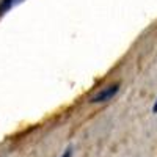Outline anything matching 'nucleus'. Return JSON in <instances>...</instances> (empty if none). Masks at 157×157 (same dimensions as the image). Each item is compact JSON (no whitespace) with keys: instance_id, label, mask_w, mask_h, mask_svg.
Wrapping results in <instances>:
<instances>
[{"instance_id":"2","label":"nucleus","mask_w":157,"mask_h":157,"mask_svg":"<svg viewBox=\"0 0 157 157\" xmlns=\"http://www.w3.org/2000/svg\"><path fill=\"white\" fill-rule=\"evenodd\" d=\"M21 2L22 0H0V17H3L13 6Z\"/></svg>"},{"instance_id":"1","label":"nucleus","mask_w":157,"mask_h":157,"mask_svg":"<svg viewBox=\"0 0 157 157\" xmlns=\"http://www.w3.org/2000/svg\"><path fill=\"white\" fill-rule=\"evenodd\" d=\"M118 91H120V83H113V85H109L105 88H102L99 93H96L93 98L90 99L91 104H102V102H109L110 99H113Z\"/></svg>"},{"instance_id":"3","label":"nucleus","mask_w":157,"mask_h":157,"mask_svg":"<svg viewBox=\"0 0 157 157\" xmlns=\"http://www.w3.org/2000/svg\"><path fill=\"white\" fill-rule=\"evenodd\" d=\"M72 146H69V148H66V149H64V152L61 154V157H72Z\"/></svg>"},{"instance_id":"4","label":"nucleus","mask_w":157,"mask_h":157,"mask_svg":"<svg viewBox=\"0 0 157 157\" xmlns=\"http://www.w3.org/2000/svg\"><path fill=\"white\" fill-rule=\"evenodd\" d=\"M152 113H157V99H155L154 105H152Z\"/></svg>"}]
</instances>
